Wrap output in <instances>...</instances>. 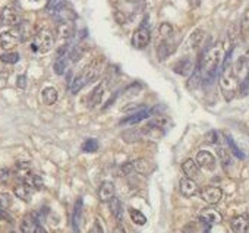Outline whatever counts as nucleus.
Segmentation results:
<instances>
[{
  "label": "nucleus",
  "mask_w": 249,
  "mask_h": 233,
  "mask_svg": "<svg viewBox=\"0 0 249 233\" xmlns=\"http://www.w3.org/2000/svg\"><path fill=\"white\" fill-rule=\"evenodd\" d=\"M223 57H224V47L221 43H217L204 52V54L199 60V65H198L202 84L208 85L215 79V76L220 71V66L223 63Z\"/></svg>",
  "instance_id": "1"
},
{
  "label": "nucleus",
  "mask_w": 249,
  "mask_h": 233,
  "mask_svg": "<svg viewBox=\"0 0 249 233\" xmlns=\"http://www.w3.org/2000/svg\"><path fill=\"white\" fill-rule=\"evenodd\" d=\"M220 88H221V92L227 101H230L236 95V92L240 90V82H239V79L234 75L233 68H231V50L229 53H226V57H224L223 65H221Z\"/></svg>",
  "instance_id": "2"
},
{
  "label": "nucleus",
  "mask_w": 249,
  "mask_h": 233,
  "mask_svg": "<svg viewBox=\"0 0 249 233\" xmlns=\"http://www.w3.org/2000/svg\"><path fill=\"white\" fill-rule=\"evenodd\" d=\"M103 59H95V60H92L72 82H71V92L72 94H76V92H79L87 84H89L91 81H95L100 75H101V72H103Z\"/></svg>",
  "instance_id": "3"
},
{
  "label": "nucleus",
  "mask_w": 249,
  "mask_h": 233,
  "mask_svg": "<svg viewBox=\"0 0 249 233\" xmlns=\"http://www.w3.org/2000/svg\"><path fill=\"white\" fill-rule=\"evenodd\" d=\"M54 44V37L50 30H40L33 36V43H31V50L34 53H47L52 50Z\"/></svg>",
  "instance_id": "4"
},
{
  "label": "nucleus",
  "mask_w": 249,
  "mask_h": 233,
  "mask_svg": "<svg viewBox=\"0 0 249 233\" xmlns=\"http://www.w3.org/2000/svg\"><path fill=\"white\" fill-rule=\"evenodd\" d=\"M231 68L240 82V88L246 91L249 82V56H240L234 63H231Z\"/></svg>",
  "instance_id": "5"
},
{
  "label": "nucleus",
  "mask_w": 249,
  "mask_h": 233,
  "mask_svg": "<svg viewBox=\"0 0 249 233\" xmlns=\"http://www.w3.org/2000/svg\"><path fill=\"white\" fill-rule=\"evenodd\" d=\"M19 43H22V40L17 27H12L11 30L2 33V36H0V46H2L3 50H11Z\"/></svg>",
  "instance_id": "6"
},
{
  "label": "nucleus",
  "mask_w": 249,
  "mask_h": 233,
  "mask_svg": "<svg viewBox=\"0 0 249 233\" xmlns=\"http://www.w3.org/2000/svg\"><path fill=\"white\" fill-rule=\"evenodd\" d=\"M150 38H151L150 30H148L147 24L144 22L138 30H135V33L132 36V46L135 49H145L150 44Z\"/></svg>",
  "instance_id": "7"
},
{
  "label": "nucleus",
  "mask_w": 249,
  "mask_h": 233,
  "mask_svg": "<svg viewBox=\"0 0 249 233\" xmlns=\"http://www.w3.org/2000/svg\"><path fill=\"white\" fill-rule=\"evenodd\" d=\"M199 221L210 227V226H214V224H220L223 221V217L221 214L215 210V208H211V207H207V208H202L201 213H199Z\"/></svg>",
  "instance_id": "8"
},
{
  "label": "nucleus",
  "mask_w": 249,
  "mask_h": 233,
  "mask_svg": "<svg viewBox=\"0 0 249 233\" xmlns=\"http://www.w3.org/2000/svg\"><path fill=\"white\" fill-rule=\"evenodd\" d=\"M199 195H201V198H202L207 204L214 205V204H217V202L221 199L223 191H221L218 186H204V188L199 191Z\"/></svg>",
  "instance_id": "9"
},
{
  "label": "nucleus",
  "mask_w": 249,
  "mask_h": 233,
  "mask_svg": "<svg viewBox=\"0 0 249 233\" xmlns=\"http://www.w3.org/2000/svg\"><path fill=\"white\" fill-rule=\"evenodd\" d=\"M230 227L233 233H246L249 229V214L243 213V214L234 215L230 221Z\"/></svg>",
  "instance_id": "10"
},
{
  "label": "nucleus",
  "mask_w": 249,
  "mask_h": 233,
  "mask_svg": "<svg viewBox=\"0 0 249 233\" xmlns=\"http://www.w3.org/2000/svg\"><path fill=\"white\" fill-rule=\"evenodd\" d=\"M0 14H2V22L5 25H9V27H15L22 21L19 12L14 6H6Z\"/></svg>",
  "instance_id": "11"
},
{
  "label": "nucleus",
  "mask_w": 249,
  "mask_h": 233,
  "mask_svg": "<svg viewBox=\"0 0 249 233\" xmlns=\"http://www.w3.org/2000/svg\"><path fill=\"white\" fill-rule=\"evenodd\" d=\"M195 163L198 164V167H202L205 170H214L215 169V159H214V156L210 151H205V150H202V151H199L196 154Z\"/></svg>",
  "instance_id": "12"
},
{
  "label": "nucleus",
  "mask_w": 249,
  "mask_h": 233,
  "mask_svg": "<svg viewBox=\"0 0 249 233\" xmlns=\"http://www.w3.org/2000/svg\"><path fill=\"white\" fill-rule=\"evenodd\" d=\"M179 189H180V194L183 197H186V198H191V197H194L198 192V186H196L195 180L189 179V178H182L180 179Z\"/></svg>",
  "instance_id": "13"
},
{
  "label": "nucleus",
  "mask_w": 249,
  "mask_h": 233,
  "mask_svg": "<svg viewBox=\"0 0 249 233\" xmlns=\"http://www.w3.org/2000/svg\"><path fill=\"white\" fill-rule=\"evenodd\" d=\"M98 198L101 202H110L114 198V185L110 180H104L98 189Z\"/></svg>",
  "instance_id": "14"
},
{
  "label": "nucleus",
  "mask_w": 249,
  "mask_h": 233,
  "mask_svg": "<svg viewBox=\"0 0 249 233\" xmlns=\"http://www.w3.org/2000/svg\"><path fill=\"white\" fill-rule=\"evenodd\" d=\"M38 224H40L38 217L34 213H28V214H25V217L21 221V232L22 233H33Z\"/></svg>",
  "instance_id": "15"
},
{
  "label": "nucleus",
  "mask_w": 249,
  "mask_h": 233,
  "mask_svg": "<svg viewBox=\"0 0 249 233\" xmlns=\"http://www.w3.org/2000/svg\"><path fill=\"white\" fill-rule=\"evenodd\" d=\"M56 33H57V37L59 38H71L75 33V25H73V21H59L57 24V28H56Z\"/></svg>",
  "instance_id": "16"
},
{
  "label": "nucleus",
  "mask_w": 249,
  "mask_h": 233,
  "mask_svg": "<svg viewBox=\"0 0 249 233\" xmlns=\"http://www.w3.org/2000/svg\"><path fill=\"white\" fill-rule=\"evenodd\" d=\"M176 50V46L169 40V38H163L159 46H157V54L160 60H164L166 57H169L173 52Z\"/></svg>",
  "instance_id": "17"
},
{
  "label": "nucleus",
  "mask_w": 249,
  "mask_h": 233,
  "mask_svg": "<svg viewBox=\"0 0 249 233\" xmlns=\"http://www.w3.org/2000/svg\"><path fill=\"white\" fill-rule=\"evenodd\" d=\"M194 63H192V60L191 59H188V57H185V59H180L175 66H173V71L176 72V73H179V75H182V76H189L192 72H194Z\"/></svg>",
  "instance_id": "18"
},
{
  "label": "nucleus",
  "mask_w": 249,
  "mask_h": 233,
  "mask_svg": "<svg viewBox=\"0 0 249 233\" xmlns=\"http://www.w3.org/2000/svg\"><path fill=\"white\" fill-rule=\"evenodd\" d=\"M33 192H34V189L30 188V186H28L27 183H24V182H19V183L15 185V188H14V194H15L19 199H22V201H25V202L31 201Z\"/></svg>",
  "instance_id": "19"
},
{
  "label": "nucleus",
  "mask_w": 249,
  "mask_h": 233,
  "mask_svg": "<svg viewBox=\"0 0 249 233\" xmlns=\"http://www.w3.org/2000/svg\"><path fill=\"white\" fill-rule=\"evenodd\" d=\"M151 116V111L150 110H142V111H137L134 113L132 116H128V118H124L120 121V125H135V124H140L142 121H145L147 118Z\"/></svg>",
  "instance_id": "20"
},
{
  "label": "nucleus",
  "mask_w": 249,
  "mask_h": 233,
  "mask_svg": "<svg viewBox=\"0 0 249 233\" xmlns=\"http://www.w3.org/2000/svg\"><path fill=\"white\" fill-rule=\"evenodd\" d=\"M104 82H101V84H98L94 90H92V92L89 94V100H88V106L89 107H97L100 103H101V100H103V95H104Z\"/></svg>",
  "instance_id": "21"
},
{
  "label": "nucleus",
  "mask_w": 249,
  "mask_h": 233,
  "mask_svg": "<svg viewBox=\"0 0 249 233\" xmlns=\"http://www.w3.org/2000/svg\"><path fill=\"white\" fill-rule=\"evenodd\" d=\"M182 170L185 173V178H189V179H195L198 176V172H199L198 164L192 159H188L182 163Z\"/></svg>",
  "instance_id": "22"
},
{
  "label": "nucleus",
  "mask_w": 249,
  "mask_h": 233,
  "mask_svg": "<svg viewBox=\"0 0 249 233\" xmlns=\"http://www.w3.org/2000/svg\"><path fill=\"white\" fill-rule=\"evenodd\" d=\"M41 98H43V103H44L46 106H52V104H54V103L57 101V98H59L57 90H56V88H53V87H47V88H44V90H43V92H41Z\"/></svg>",
  "instance_id": "23"
},
{
  "label": "nucleus",
  "mask_w": 249,
  "mask_h": 233,
  "mask_svg": "<svg viewBox=\"0 0 249 233\" xmlns=\"http://www.w3.org/2000/svg\"><path fill=\"white\" fill-rule=\"evenodd\" d=\"M132 169L135 172H138L140 175H148L151 172V164L145 160V159H138L135 161H132Z\"/></svg>",
  "instance_id": "24"
},
{
  "label": "nucleus",
  "mask_w": 249,
  "mask_h": 233,
  "mask_svg": "<svg viewBox=\"0 0 249 233\" xmlns=\"http://www.w3.org/2000/svg\"><path fill=\"white\" fill-rule=\"evenodd\" d=\"M108 204H110V211H111L113 217H114L117 221H120V220H122V217H123V205H122L120 199L113 198Z\"/></svg>",
  "instance_id": "25"
},
{
  "label": "nucleus",
  "mask_w": 249,
  "mask_h": 233,
  "mask_svg": "<svg viewBox=\"0 0 249 233\" xmlns=\"http://www.w3.org/2000/svg\"><path fill=\"white\" fill-rule=\"evenodd\" d=\"M24 183H27V185H28L30 188H33L34 191H38V189H41V188H43V179H41L38 175H36L34 172L25 178Z\"/></svg>",
  "instance_id": "26"
},
{
  "label": "nucleus",
  "mask_w": 249,
  "mask_h": 233,
  "mask_svg": "<svg viewBox=\"0 0 249 233\" xmlns=\"http://www.w3.org/2000/svg\"><path fill=\"white\" fill-rule=\"evenodd\" d=\"M14 204V198L8 192H0V211H8Z\"/></svg>",
  "instance_id": "27"
},
{
  "label": "nucleus",
  "mask_w": 249,
  "mask_h": 233,
  "mask_svg": "<svg viewBox=\"0 0 249 233\" xmlns=\"http://www.w3.org/2000/svg\"><path fill=\"white\" fill-rule=\"evenodd\" d=\"M201 84H202V79H201L199 69H198V66H196V68L194 69V72L191 73V78H189V81H188V87H189V90H195V88H198Z\"/></svg>",
  "instance_id": "28"
},
{
  "label": "nucleus",
  "mask_w": 249,
  "mask_h": 233,
  "mask_svg": "<svg viewBox=\"0 0 249 233\" xmlns=\"http://www.w3.org/2000/svg\"><path fill=\"white\" fill-rule=\"evenodd\" d=\"M68 66V56H57L54 62V72L57 75H63Z\"/></svg>",
  "instance_id": "29"
},
{
  "label": "nucleus",
  "mask_w": 249,
  "mask_h": 233,
  "mask_svg": "<svg viewBox=\"0 0 249 233\" xmlns=\"http://www.w3.org/2000/svg\"><path fill=\"white\" fill-rule=\"evenodd\" d=\"M129 215H131V220H132L135 224H138V226H144V224L147 223L145 215H144L141 211L135 210V208H131V210H129Z\"/></svg>",
  "instance_id": "30"
},
{
  "label": "nucleus",
  "mask_w": 249,
  "mask_h": 233,
  "mask_svg": "<svg viewBox=\"0 0 249 233\" xmlns=\"http://www.w3.org/2000/svg\"><path fill=\"white\" fill-rule=\"evenodd\" d=\"M226 141H227V144H229V147H230L231 153H233L237 159L243 160V159H245V154H243V153H242V150L236 145V143L233 141V138H231L230 135H226Z\"/></svg>",
  "instance_id": "31"
},
{
  "label": "nucleus",
  "mask_w": 249,
  "mask_h": 233,
  "mask_svg": "<svg viewBox=\"0 0 249 233\" xmlns=\"http://www.w3.org/2000/svg\"><path fill=\"white\" fill-rule=\"evenodd\" d=\"M202 38H204V31H202V30H196V31L191 36V38H189L191 47H198V46L201 44Z\"/></svg>",
  "instance_id": "32"
},
{
  "label": "nucleus",
  "mask_w": 249,
  "mask_h": 233,
  "mask_svg": "<svg viewBox=\"0 0 249 233\" xmlns=\"http://www.w3.org/2000/svg\"><path fill=\"white\" fill-rule=\"evenodd\" d=\"M217 154L220 157V161H221V166L223 167H227L230 164V154L226 148H217Z\"/></svg>",
  "instance_id": "33"
},
{
  "label": "nucleus",
  "mask_w": 249,
  "mask_h": 233,
  "mask_svg": "<svg viewBox=\"0 0 249 233\" xmlns=\"http://www.w3.org/2000/svg\"><path fill=\"white\" fill-rule=\"evenodd\" d=\"M0 60L5 62V63L14 65V63H17V62L19 60V54L15 53V52H12V53H5V54H0Z\"/></svg>",
  "instance_id": "34"
},
{
  "label": "nucleus",
  "mask_w": 249,
  "mask_h": 233,
  "mask_svg": "<svg viewBox=\"0 0 249 233\" xmlns=\"http://www.w3.org/2000/svg\"><path fill=\"white\" fill-rule=\"evenodd\" d=\"M84 52H85V49H84V46H76L71 53H69V56H71V60L72 62H78L81 57H82V54H84Z\"/></svg>",
  "instance_id": "35"
},
{
  "label": "nucleus",
  "mask_w": 249,
  "mask_h": 233,
  "mask_svg": "<svg viewBox=\"0 0 249 233\" xmlns=\"http://www.w3.org/2000/svg\"><path fill=\"white\" fill-rule=\"evenodd\" d=\"M82 150L85 153H94V151L98 150V143L95 140H87L84 143V145H82Z\"/></svg>",
  "instance_id": "36"
},
{
  "label": "nucleus",
  "mask_w": 249,
  "mask_h": 233,
  "mask_svg": "<svg viewBox=\"0 0 249 233\" xmlns=\"http://www.w3.org/2000/svg\"><path fill=\"white\" fill-rule=\"evenodd\" d=\"M159 33H160V36H161L163 38H170L172 34H173V27H172L170 24H161Z\"/></svg>",
  "instance_id": "37"
},
{
  "label": "nucleus",
  "mask_w": 249,
  "mask_h": 233,
  "mask_svg": "<svg viewBox=\"0 0 249 233\" xmlns=\"http://www.w3.org/2000/svg\"><path fill=\"white\" fill-rule=\"evenodd\" d=\"M240 28L243 33H248L249 31V8L245 11V14L242 15V19H240Z\"/></svg>",
  "instance_id": "38"
},
{
  "label": "nucleus",
  "mask_w": 249,
  "mask_h": 233,
  "mask_svg": "<svg viewBox=\"0 0 249 233\" xmlns=\"http://www.w3.org/2000/svg\"><path fill=\"white\" fill-rule=\"evenodd\" d=\"M9 176H11L9 170H6V169H0V186L5 185V183L9 180Z\"/></svg>",
  "instance_id": "39"
},
{
  "label": "nucleus",
  "mask_w": 249,
  "mask_h": 233,
  "mask_svg": "<svg viewBox=\"0 0 249 233\" xmlns=\"http://www.w3.org/2000/svg\"><path fill=\"white\" fill-rule=\"evenodd\" d=\"M88 233H104V230H103V227H101V224H100L98 220H94V224L91 226V229H89Z\"/></svg>",
  "instance_id": "40"
},
{
  "label": "nucleus",
  "mask_w": 249,
  "mask_h": 233,
  "mask_svg": "<svg viewBox=\"0 0 249 233\" xmlns=\"http://www.w3.org/2000/svg\"><path fill=\"white\" fill-rule=\"evenodd\" d=\"M57 5H59V0H49V2H47V11L50 14H53L54 9L57 8Z\"/></svg>",
  "instance_id": "41"
},
{
  "label": "nucleus",
  "mask_w": 249,
  "mask_h": 233,
  "mask_svg": "<svg viewBox=\"0 0 249 233\" xmlns=\"http://www.w3.org/2000/svg\"><path fill=\"white\" fill-rule=\"evenodd\" d=\"M25 81H27L25 75H19V76H18V82H17L18 88H22V90H24V88H25V85H27V82H25Z\"/></svg>",
  "instance_id": "42"
},
{
  "label": "nucleus",
  "mask_w": 249,
  "mask_h": 233,
  "mask_svg": "<svg viewBox=\"0 0 249 233\" xmlns=\"http://www.w3.org/2000/svg\"><path fill=\"white\" fill-rule=\"evenodd\" d=\"M113 233H126V232H124V229H123V226L120 223H117L114 226V229H113Z\"/></svg>",
  "instance_id": "43"
},
{
  "label": "nucleus",
  "mask_w": 249,
  "mask_h": 233,
  "mask_svg": "<svg viewBox=\"0 0 249 233\" xmlns=\"http://www.w3.org/2000/svg\"><path fill=\"white\" fill-rule=\"evenodd\" d=\"M33 233H47V232H46V229H44L41 224H38V226H37V229H36Z\"/></svg>",
  "instance_id": "44"
},
{
  "label": "nucleus",
  "mask_w": 249,
  "mask_h": 233,
  "mask_svg": "<svg viewBox=\"0 0 249 233\" xmlns=\"http://www.w3.org/2000/svg\"><path fill=\"white\" fill-rule=\"evenodd\" d=\"M6 233H17V232H15V230H14V229H11V230H8V232H6Z\"/></svg>",
  "instance_id": "45"
},
{
  "label": "nucleus",
  "mask_w": 249,
  "mask_h": 233,
  "mask_svg": "<svg viewBox=\"0 0 249 233\" xmlns=\"http://www.w3.org/2000/svg\"><path fill=\"white\" fill-rule=\"evenodd\" d=\"M3 22H2V14H0V25H2Z\"/></svg>",
  "instance_id": "46"
},
{
  "label": "nucleus",
  "mask_w": 249,
  "mask_h": 233,
  "mask_svg": "<svg viewBox=\"0 0 249 233\" xmlns=\"http://www.w3.org/2000/svg\"><path fill=\"white\" fill-rule=\"evenodd\" d=\"M34 2H38V0H34Z\"/></svg>",
  "instance_id": "47"
}]
</instances>
